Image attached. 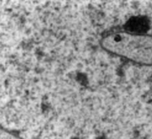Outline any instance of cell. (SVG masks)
Listing matches in <instances>:
<instances>
[{"mask_svg":"<svg viewBox=\"0 0 152 139\" xmlns=\"http://www.w3.org/2000/svg\"><path fill=\"white\" fill-rule=\"evenodd\" d=\"M127 29L132 32H144L148 29V21L143 18H133L127 23Z\"/></svg>","mask_w":152,"mask_h":139,"instance_id":"cell-1","label":"cell"}]
</instances>
